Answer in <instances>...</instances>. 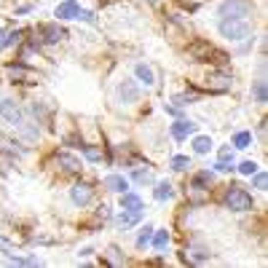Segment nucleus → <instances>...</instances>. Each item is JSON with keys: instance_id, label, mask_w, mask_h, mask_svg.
Returning a JSON list of instances; mask_svg holds the SVG:
<instances>
[{"instance_id": "obj_1", "label": "nucleus", "mask_w": 268, "mask_h": 268, "mask_svg": "<svg viewBox=\"0 0 268 268\" xmlns=\"http://www.w3.org/2000/svg\"><path fill=\"white\" fill-rule=\"evenodd\" d=\"M217 30H220V35L228 38V40H244V38L252 35L249 19H220Z\"/></svg>"}, {"instance_id": "obj_2", "label": "nucleus", "mask_w": 268, "mask_h": 268, "mask_svg": "<svg viewBox=\"0 0 268 268\" xmlns=\"http://www.w3.org/2000/svg\"><path fill=\"white\" fill-rule=\"evenodd\" d=\"M225 207L233 209V212H249L255 204H252V196L241 185H230L225 191Z\"/></svg>"}, {"instance_id": "obj_3", "label": "nucleus", "mask_w": 268, "mask_h": 268, "mask_svg": "<svg viewBox=\"0 0 268 268\" xmlns=\"http://www.w3.org/2000/svg\"><path fill=\"white\" fill-rule=\"evenodd\" d=\"M0 118H3L8 126H14L16 132L24 126V110H21L14 99H8V96H5V99H0Z\"/></svg>"}, {"instance_id": "obj_4", "label": "nucleus", "mask_w": 268, "mask_h": 268, "mask_svg": "<svg viewBox=\"0 0 268 268\" xmlns=\"http://www.w3.org/2000/svg\"><path fill=\"white\" fill-rule=\"evenodd\" d=\"M220 19H247L249 16V3L247 0H225L217 11Z\"/></svg>"}, {"instance_id": "obj_5", "label": "nucleus", "mask_w": 268, "mask_h": 268, "mask_svg": "<svg viewBox=\"0 0 268 268\" xmlns=\"http://www.w3.org/2000/svg\"><path fill=\"white\" fill-rule=\"evenodd\" d=\"M137 96H139V89H137V83H134V80L123 78L121 83H118V89H115V99L118 102L132 105V102H137Z\"/></svg>"}, {"instance_id": "obj_6", "label": "nucleus", "mask_w": 268, "mask_h": 268, "mask_svg": "<svg viewBox=\"0 0 268 268\" xmlns=\"http://www.w3.org/2000/svg\"><path fill=\"white\" fill-rule=\"evenodd\" d=\"M38 32L43 35V43H59L62 38H67V32L59 30V24H40Z\"/></svg>"}, {"instance_id": "obj_7", "label": "nucleus", "mask_w": 268, "mask_h": 268, "mask_svg": "<svg viewBox=\"0 0 268 268\" xmlns=\"http://www.w3.org/2000/svg\"><path fill=\"white\" fill-rule=\"evenodd\" d=\"M70 198H73V204L83 207V204H89V201H91V188L86 185V182H78V185L70 188Z\"/></svg>"}, {"instance_id": "obj_8", "label": "nucleus", "mask_w": 268, "mask_h": 268, "mask_svg": "<svg viewBox=\"0 0 268 268\" xmlns=\"http://www.w3.org/2000/svg\"><path fill=\"white\" fill-rule=\"evenodd\" d=\"M54 16L57 19H75L78 16V0H64V3L57 5V11H54Z\"/></svg>"}, {"instance_id": "obj_9", "label": "nucleus", "mask_w": 268, "mask_h": 268, "mask_svg": "<svg viewBox=\"0 0 268 268\" xmlns=\"http://www.w3.org/2000/svg\"><path fill=\"white\" fill-rule=\"evenodd\" d=\"M196 132V123L193 121H177V123H172V137L174 139H185L188 134H193Z\"/></svg>"}, {"instance_id": "obj_10", "label": "nucleus", "mask_w": 268, "mask_h": 268, "mask_svg": "<svg viewBox=\"0 0 268 268\" xmlns=\"http://www.w3.org/2000/svg\"><path fill=\"white\" fill-rule=\"evenodd\" d=\"M105 188H107V191H113V193H126L129 191V182L123 180L121 174H110V177H105Z\"/></svg>"}, {"instance_id": "obj_11", "label": "nucleus", "mask_w": 268, "mask_h": 268, "mask_svg": "<svg viewBox=\"0 0 268 268\" xmlns=\"http://www.w3.org/2000/svg\"><path fill=\"white\" fill-rule=\"evenodd\" d=\"M121 207L126 212H142V198L134 193H121Z\"/></svg>"}, {"instance_id": "obj_12", "label": "nucleus", "mask_w": 268, "mask_h": 268, "mask_svg": "<svg viewBox=\"0 0 268 268\" xmlns=\"http://www.w3.org/2000/svg\"><path fill=\"white\" fill-rule=\"evenodd\" d=\"M134 73H137V80H139V83H145V86H153V83H155V78H153V70H150L145 62H139L137 67H134Z\"/></svg>"}, {"instance_id": "obj_13", "label": "nucleus", "mask_w": 268, "mask_h": 268, "mask_svg": "<svg viewBox=\"0 0 268 268\" xmlns=\"http://www.w3.org/2000/svg\"><path fill=\"white\" fill-rule=\"evenodd\" d=\"M252 96H255L257 105H266L268 102V89H266V80L263 78H257L255 83H252Z\"/></svg>"}, {"instance_id": "obj_14", "label": "nucleus", "mask_w": 268, "mask_h": 268, "mask_svg": "<svg viewBox=\"0 0 268 268\" xmlns=\"http://www.w3.org/2000/svg\"><path fill=\"white\" fill-rule=\"evenodd\" d=\"M249 145H252V132H236L233 134V148L244 150V148H249Z\"/></svg>"}, {"instance_id": "obj_15", "label": "nucleus", "mask_w": 268, "mask_h": 268, "mask_svg": "<svg viewBox=\"0 0 268 268\" xmlns=\"http://www.w3.org/2000/svg\"><path fill=\"white\" fill-rule=\"evenodd\" d=\"M193 150H196L198 155L209 153V150H212V139H209V137H196V139H193Z\"/></svg>"}, {"instance_id": "obj_16", "label": "nucleus", "mask_w": 268, "mask_h": 268, "mask_svg": "<svg viewBox=\"0 0 268 268\" xmlns=\"http://www.w3.org/2000/svg\"><path fill=\"white\" fill-rule=\"evenodd\" d=\"M137 220H139V212H126V209H123V214H118L115 223L121 225V228H129V225H134Z\"/></svg>"}, {"instance_id": "obj_17", "label": "nucleus", "mask_w": 268, "mask_h": 268, "mask_svg": "<svg viewBox=\"0 0 268 268\" xmlns=\"http://www.w3.org/2000/svg\"><path fill=\"white\" fill-rule=\"evenodd\" d=\"M172 185L169 182H158V185H155V191H153V196L158 198V201H166V198H172Z\"/></svg>"}, {"instance_id": "obj_18", "label": "nucleus", "mask_w": 268, "mask_h": 268, "mask_svg": "<svg viewBox=\"0 0 268 268\" xmlns=\"http://www.w3.org/2000/svg\"><path fill=\"white\" fill-rule=\"evenodd\" d=\"M57 161H62L67 172H78V169H80V164H78V161H75L70 153H59V155H57Z\"/></svg>"}, {"instance_id": "obj_19", "label": "nucleus", "mask_w": 268, "mask_h": 268, "mask_svg": "<svg viewBox=\"0 0 268 268\" xmlns=\"http://www.w3.org/2000/svg\"><path fill=\"white\" fill-rule=\"evenodd\" d=\"M252 177V185L257 188V191H266V185H268V174L266 172H255V174H249Z\"/></svg>"}, {"instance_id": "obj_20", "label": "nucleus", "mask_w": 268, "mask_h": 268, "mask_svg": "<svg viewBox=\"0 0 268 268\" xmlns=\"http://www.w3.org/2000/svg\"><path fill=\"white\" fill-rule=\"evenodd\" d=\"M150 230H153V225H145V228H142V233L137 236V247H139V249H145V247L150 244V236H153Z\"/></svg>"}, {"instance_id": "obj_21", "label": "nucleus", "mask_w": 268, "mask_h": 268, "mask_svg": "<svg viewBox=\"0 0 268 268\" xmlns=\"http://www.w3.org/2000/svg\"><path fill=\"white\" fill-rule=\"evenodd\" d=\"M166 244H169V233H166V230H158V233L153 236V247L155 249H164Z\"/></svg>"}, {"instance_id": "obj_22", "label": "nucleus", "mask_w": 268, "mask_h": 268, "mask_svg": "<svg viewBox=\"0 0 268 268\" xmlns=\"http://www.w3.org/2000/svg\"><path fill=\"white\" fill-rule=\"evenodd\" d=\"M188 166H191V158H185V155H174V158H172V169L182 172V169H188Z\"/></svg>"}, {"instance_id": "obj_23", "label": "nucleus", "mask_w": 268, "mask_h": 268, "mask_svg": "<svg viewBox=\"0 0 268 268\" xmlns=\"http://www.w3.org/2000/svg\"><path fill=\"white\" fill-rule=\"evenodd\" d=\"M239 172L249 177V174H255V172H257V164H255V161H241V164H239Z\"/></svg>"}, {"instance_id": "obj_24", "label": "nucleus", "mask_w": 268, "mask_h": 268, "mask_svg": "<svg viewBox=\"0 0 268 268\" xmlns=\"http://www.w3.org/2000/svg\"><path fill=\"white\" fill-rule=\"evenodd\" d=\"M191 102H196V96H193V94H177L174 96V105L177 107H185V105H191Z\"/></svg>"}, {"instance_id": "obj_25", "label": "nucleus", "mask_w": 268, "mask_h": 268, "mask_svg": "<svg viewBox=\"0 0 268 268\" xmlns=\"http://www.w3.org/2000/svg\"><path fill=\"white\" fill-rule=\"evenodd\" d=\"M78 148L86 153V158H89V161H99V150H96V148H89V145H78Z\"/></svg>"}, {"instance_id": "obj_26", "label": "nucleus", "mask_w": 268, "mask_h": 268, "mask_svg": "<svg viewBox=\"0 0 268 268\" xmlns=\"http://www.w3.org/2000/svg\"><path fill=\"white\" fill-rule=\"evenodd\" d=\"M214 166H217V172H230V169H233V158H230V161L228 158H220Z\"/></svg>"}, {"instance_id": "obj_27", "label": "nucleus", "mask_w": 268, "mask_h": 268, "mask_svg": "<svg viewBox=\"0 0 268 268\" xmlns=\"http://www.w3.org/2000/svg\"><path fill=\"white\" fill-rule=\"evenodd\" d=\"M19 38H21V32H8V35H5V40H3V48L14 46V43L19 40Z\"/></svg>"}, {"instance_id": "obj_28", "label": "nucleus", "mask_w": 268, "mask_h": 268, "mask_svg": "<svg viewBox=\"0 0 268 268\" xmlns=\"http://www.w3.org/2000/svg\"><path fill=\"white\" fill-rule=\"evenodd\" d=\"M75 19H83V21H89V24H94V14H91V11H80L78 8V16H75Z\"/></svg>"}, {"instance_id": "obj_29", "label": "nucleus", "mask_w": 268, "mask_h": 268, "mask_svg": "<svg viewBox=\"0 0 268 268\" xmlns=\"http://www.w3.org/2000/svg\"><path fill=\"white\" fill-rule=\"evenodd\" d=\"M107 252H110V260H113V263H123V257H121V252H118V247H110Z\"/></svg>"}, {"instance_id": "obj_30", "label": "nucleus", "mask_w": 268, "mask_h": 268, "mask_svg": "<svg viewBox=\"0 0 268 268\" xmlns=\"http://www.w3.org/2000/svg\"><path fill=\"white\" fill-rule=\"evenodd\" d=\"M134 180H139V182H142V180H148V172L137 169V172H134Z\"/></svg>"}, {"instance_id": "obj_31", "label": "nucleus", "mask_w": 268, "mask_h": 268, "mask_svg": "<svg viewBox=\"0 0 268 268\" xmlns=\"http://www.w3.org/2000/svg\"><path fill=\"white\" fill-rule=\"evenodd\" d=\"M220 158H233V155H230V148H223V150H220Z\"/></svg>"}, {"instance_id": "obj_32", "label": "nucleus", "mask_w": 268, "mask_h": 268, "mask_svg": "<svg viewBox=\"0 0 268 268\" xmlns=\"http://www.w3.org/2000/svg\"><path fill=\"white\" fill-rule=\"evenodd\" d=\"M3 40H5V32L0 30V48H3Z\"/></svg>"}]
</instances>
